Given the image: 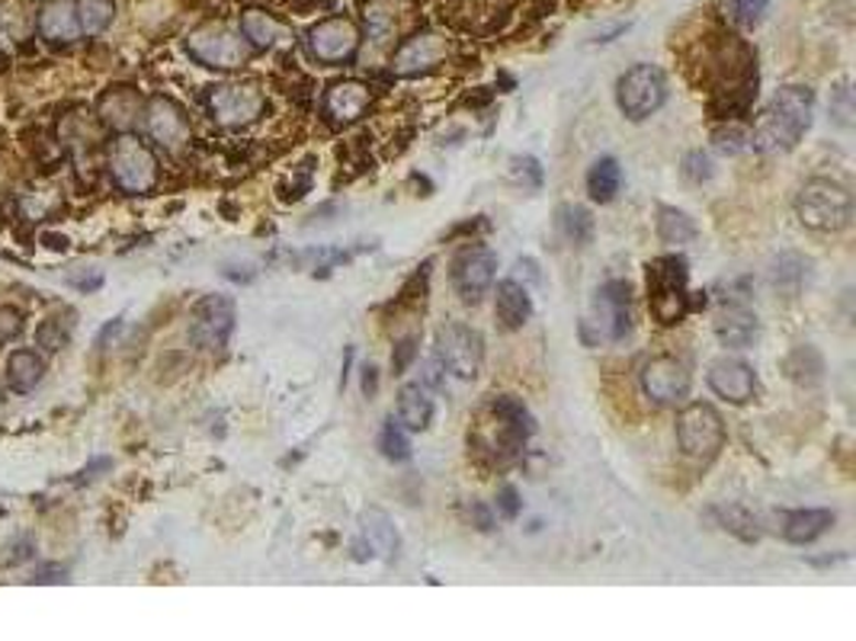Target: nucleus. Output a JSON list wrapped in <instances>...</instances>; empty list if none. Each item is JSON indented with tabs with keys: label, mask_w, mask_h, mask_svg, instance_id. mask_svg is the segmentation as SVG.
Segmentation results:
<instances>
[{
	"label": "nucleus",
	"mask_w": 856,
	"mask_h": 641,
	"mask_svg": "<svg viewBox=\"0 0 856 641\" xmlns=\"http://www.w3.org/2000/svg\"><path fill=\"white\" fill-rule=\"evenodd\" d=\"M812 112H815V94L809 87H799V84L783 87L754 126V148L763 154L792 151L809 132Z\"/></svg>",
	"instance_id": "f257e3e1"
},
{
	"label": "nucleus",
	"mask_w": 856,
	"mask_h": 641,
	"mask_svg": "<svg viewBox=\"0 0 856 641\" xmlns=\"http://www.w3.org/2000/svg\"><path fill=\"white\" fill-rule=\"evenodd\" d=\"M644 280H648V305L651 315L661 324H678L686 315V302H690V270L686 260L680 253H664L658 260H651L644 267Z\"/></svg>",
	"instance_id": "f03ea898"
},
{
	"label": "nucleus",
	"mask_w": 856,
	"mask_h": 641,
	"mask_svg": "<svg viewBox=\"0 0 856 641\" xmlns=\"http://www.w3.org/2000/svg\"><path fill=\"white\" fill-rule=\"evenodd\" d=\"M799 218L815 231H841L854 218V196L831 180H812L799 193Z\"/></svg>",
	"instance_id": "7ed1b4c3"
},
{
	"label": "nucleus",
	"mask_w": 856,
	"mask_h": 641,
	"mask_svg": "<svg viewBox=\"0 0 856 641\" xmlns=\"http://www.w3.org/2000/svg\"><path fill=\"white\" fill-rule=\"evenodd\" d=\"M109 174L122 193L142 196V193H151L158 183V161L148 144L122 132L109 148Z\"/></svg>",
	"instance_id": "20e7f679"
},
{
	"label": "nucleus",
	"mask_w": 856,
	"mask_h": 641,
	"mask_svg": "<svg viewBox=\"0 0 856 641\" xmlns=\"http://www.w3.org/2000/svg\"><path fill=\"white\" fill-rule=\"evenodd\" d=\"M186 48L196 62H203L206 68H218V72H231L241 68L250 58V45L241 39L238 30L225 26V23H209L199 26L196 33H189Z\"/></svg>",
	"instance_id": "39448f33"
},
{
	"label": "nucleus",
	"mask_w": 856,
	"mask_h": 641,
	"mask_svg": "<svg viewBox=\"0 0 856 641\" xmlns=\"http://www.w3.org/2000/svg\"><path fill=\"white\" fill-rule=\"evenodd\" d=\"M678 443L680 449L693 459H713L718 456L722 443H725V424L718 417L713 404H690L683 408L678 417Z\"/></svg>",
	"instance_id": "423d86ee"
},
{
	"label": "nucleus",
	"mask_w": 856,
	"mask_h": 641,
	"mask_svg": "<svg viewBox=\"0 0 856 641\" xmlns=\"http://www.w3.org/2000/svg\"><path fill=\"white\" fill-rule=\"evenodd\" d=\"M664 97H668V84H664V74L658 72L654 65L629 68L619 77V87H616L619 109L632 122H642L651 112H658V109L664 107Z\"/></svg>",
	"instance_id": "0eeeda50"
},
{
	"label": "nucleus",
	"mask_w": 856,
	"mask_h": 641,
	"mask_svg": "<svg viewBox=\"0 0 856 641\" xmlns=\"http://www.w3.org/2000/svg\"><path fill=\"white\" fill-rule=\"evenodd\" d=\"M436 350L443 366L456 376V379H475L481 372V359H485V347H481V334L472 330L468 324L449 320L436 330Z\"/></svg>",
	"instance_id": "6e6552de"
},
{
	"label": "nucleus",
	"mask_w": 856,
	"mask_h": 641,
	"mask_svg": "<svg viewBox=\"0 0 856 641\" xmlns=\"http://www.w3.org/2000/svg\"><path fill=\"white\" fill-rule=\"evenodd\" d=\"M209 109L215 122L228 129H241L260 119V112L267 109V97L257 84H221L209 94Z\"/></svg>",
	"instance_id": "1a4fd4ad"
},
{
	"label": "nucleus",
	"mask_w": 856,
	"mask_h": 641,
	"mask_svg": "<svg viewBox=\"0 0 856 641\" xmlns=\"http://www.w3.org/2000/svg\"><path fill=\"white\" fill-rule=\"evenodd\" d=\"M235 330V302L225 295H209L193 312V340L206 350H221Z\"/></svg>",
	"instance_id": "9d476101"
},
{
	"label": "nucleus",
	"mask_w": 856,
	"mask_h": 641,
	"mask_svg": "<svg viewBox=\"0 0 856 641\" xmlns=\"http://www.w3.org/2000/svg\"><path fill=\"white\" fill-rule=\"evenodd\" d=\"M308 45L312 55L324 62V65H344L357 55L359 33L350 20H324L312 33H308Z\"/></svg>",
	"instance_id": "9b49d317"
},
{
	"label": "nucleus",
	"mask_w": 856,
	"mask_h": 641,
	"mask_svg": "<svg viewBox=\"0 0 856 641\" xmlns=\"http://www.w3.org/2000/svg\"><path fill=\"white\" fill-rule=\"evenodd\" d=\"M597 327L607 340H626L632 330V289L622 280H609L597 292Z\"/></svg>",
	"instance_id": "f8f14e48"
},
{
	"label": "nucleus",
	"mask_w": 856,
	"mask_h": 641,
	"mask_svg": "<svg viewBox=\"0 0 856 641\" xmlns=\"http://www.w3.org/2000/svg\"><path fill=\"white\" fill-rule=\"evenodd\" d=\"M642 385L658 404H678L690 394V372L680 359L654 357L651 362H644Z\"/></svg>",
	"instance_id": "ddd939ff"
},
{
	"label": "nucleus",
	"mask_w": 856,
	"mask_h": 641,
	"mask_svg": "<svg viewBox=\"0 0 856 641\" xmlns=\"http://www.w3.org/2000/svg\"><path fill=\"white\" fill-rule=\"evenodd\" d=\"M498 273V257L488 248L463 250L453 263V285L459 289L463 298H478L485 295Z\"/></svg>",
	"instance_id": "4468645a"
},
{
	"label": "nucleus",
	"mask_w": 856,
	"mask_h": 641,
	"mask_svg": "<svg viewBox=\"0 0 856 641\" xmlns=\"http://www.w3.org/2000/svg\"><path fill=\"white\" fill-rule=\"evenodd\" d=\"M709 389L732 404H745L757 392V376L748 362L735 357L715 359L709 366Z\"/></svg>",
	"instance_id": "2eb2a0df"
},
{
	"label": "nucleus",
	"mask_w": 856,
	"mask_h": 641,
	"mask_svg": "<svg viewBox=\"0 0 856 641\" xmlns=\"http://www.w3.org/2000/svg\"><path fill=\"white\" fill-rule=\"evenodd\" d=\"M144 116H148V119H144V122H148V132H151V139L158 144L177 151V148L189 142V122H186L183 109H180L174 100L154 97V100L148 104V112H144Z\"/></svg>",
	"instance_id": "dca6fc26"
},
{
	"label": "nucleus",
	"mask_w": 856,
	"mask_h": 641,
	"mask_svg": "<svg viewBox=\"0 0 856 641\" xmlns=\"http://www.w3.org/2000/svg\"><path fill=\"white\" fill-rule=\"evenodd\" d=\"M446 55H449V42L443 36H436V33H424V36L411 39V42H404L398 48V55L392 58V68L401 77H414V74L436 68Z\"/></svg>",
	"instance_id": "f3484780"
},
{
	"label": "nucleus",
	"mask_w": 856,
	"mask_h": 641,
	"mask_svg": "<svg viewBox=\"0 0 856 641\" xmlns=\"http://www.w3.org/2000/svg\"><path fill=\"white\" fill-rule=\"evenodd\" d=\"M39 33L45 42L65 45L80 36V20H77V3L74 0H48L39 10Z\"/></svg>",
	"instance_id": "a211bd4d"
},
{
	"label": "nucleus",
	"mask_w": 856,
	"mask_h": 641,
	"mask_svg": "<svg viewBox=\"0 0 856 641\" xmlns=\"http://www.w3.org/2000/svg\"><path fill=\"white\" fill-rule=\"evenodd\" d=\"M495 312H498L500 324L507 330H520L530 315H533V298H530V289L520 283V280H503L498 283V302H495Z\"/></svg>",
	"instance_id": "6ab92c4d"
},
{
	"label": "nucleus",
	"mask_w": 856,
	"mask_h": 641,
	"mask_svg": "<svg viewBox=\"0 0 856 641\" xmlns=\"http://www.w3.org/2000/svg\"><path fill=\"white\" fill-rule=\"evenodd\" d=\"M142 116V97L129 87H116L100 100V122H107L116 132H129Z\"/></svg>",
	"instance_id": "aec40b11"
},
{
	"label": "nucleus",
	"mask_w": 856,
	"mask_h": 641,
	"mask_svg": "<svg viewBox=\"0 0 856 641\" xmlns=\"http://www.w3.org/2000/svg\"><path fill=\"white\" fill-rule=\"evenodd\" d=\"M715 334L725 347H735V350H745L757 340V315L741 308V305H732L725 308L718 318H715Z\"/></svg>",
	"instance_id": "412c9836"
},
{
	"label": "nucleus",
	"mask_w": 856,
	"mask_h": 641,
	"mask_svg": "<svg viewBox=\"0 0 856 641\" xmlns=\"http://www.w3.org/2000/svg\"><path fill=\"white\" fill-rule=\"evenodd\" d=\"M327 112L337 119V122H354L359 119L366 107H369V87L359 84V80H340L327 90Z\"/></svg>",
	"instance_id": "4be33fe9"
},
{
	"label": "nucleus",
	"mask_w": 856,
	"mask_h": 641,
	"mask_svg": "<svg viewBox=\"0 0 856 641\" xmlns=\"http://www.w3.org/2000/svg\"><path fill=\"white\" fill-rule=\"evenodd\" d=\"M362 539H366L369 552H376L386 562H392L394 555H398V545H401L392 517L382 513V510H366L362 513Z\"/></svg>",
	"instance_id": "5701e85b"
},
{
	"label": "nucleus",
	"mask_w": 856,
	"mask_h": 641,
	"mask_svg": "<svg viewBox=\"0 0 856 641\" xmlns=\"http://www.w3.org/2000/svg\"><path fill=\"white\" fill-rule=\"evenodd\" d=\"M834 526V513L831 510H795L785 517L783 535L795 545H809L819 535H824Z\"/></svg>",
	"instance_id": "b1692460"
},
{
	"label": "nucleus",
	"mask_w": 856,
	"mask_h": 641,
	"mask_svg": "<svg viewBox=\"0 0 856 641\" xmlns=\"http://www.w3.org/2000/svg\"><path fill=\"white\" fill-rule=\"evenodd\" d=\"M398 421L408 430H427L433 421V398L424 385H404L398 394Z\"/></svg>",
	"instance_id": "393cba45"
},
{
	"label": "nucleus",
	"mask_w": 856,
	"mask_h": 641,
	"mask_svg": "<svg viewBox=\"0 0 856 641\" xmlns=\"http://www.w3.org/2000/svg\"><path fill=\"white\" fill-rule=\"evenodd\" d=\"M42 376H45V362L33 350H17L13 357L7 359V382H10L13 392H33L42 382Z\"/></svg>",
	"instance_id": "a878e982"
},
{
	"label": "nucleus",
	"mask_w": 856,
	"mask_h": 641,
	"mask_svg": "<svg viewBox=\"0 0 856 641\" xmlns=\"http://www.w3.org/2000/svg\"><path fill=\"white\" fill-rule=\"evenodd\" d=\"M30 30H33L30 3L26 0H0V39L23 42V39H30Z\"/></svg>",
	"instance_id": "bb28decb"
},
{
	"label": "nucleus",
	"mask_w": 856,
	"mask_h": 641,
	"mask_svg": "<svg viewBox=\"0 0 856 641\" xmlns=\"http://www.w3.org/2000/svg\"><path fill=\"white\" fill-rule=\"evenodd\" d=\"M619 183H622V171H619V161L616 157H600L594 161L590 174H587V189L597 203H609L616 193H619Z\"/></svg>",
	"instance_id": "cd10ccee"
},
{
	"label": "nucleus",
	"mask_w": 856,
	"mask_h": 641,
	"mask_svg": "<svg viewBox=\"0 0 856 641\" xmlns=\"http://www.w3.org/2000/svg\"><path fill=\"white\" fill-rule=\"evenodd\" d=\"M241 33H245V39H250L257 48H267V45H273V42H280V39L285 36V26L277 17H270V13H263V10H248L245 20H241Z\"/></svg>",
	"instance_id": "c85d7f7f"
},
{
	"label": "nucleus",
	"mask_w": 856,
	"mask_h": 641,
	"mask_svg": "<svg viewBox=\"0 0 856 641\" xmlns=\"http://www.w3.org/2000/svg\"><path fill=\"white\" fill-rule=\"evenodd\" d=\"M555 225H559V231L574 241V245H584V241H590V235H594V215L587 213L584 206H562L559 213H555Z\"/></svg>",
	"instance_id": "c756f323"
},
{
	"label": "nucleus",
	"mask_w": 856,
	"mask_h": 641,
	"mask_svg": "<svg viewBox=\"0 0 856 641\" xmlns=\"http://www.w3.org/2000/svg\"><path fill=\"white\" fill-rule=\"evenodd\" d=\"M658 238L664 245H686V241L696 238V225H693L690 215L680 213V209H661L658 213Z\"/></svg>",
	"instance_id": "7c9ffc66"
},
{
	"label": "nucleus",
	"mask_w": 856,
	"mask_h": 641,
	"mask_svg": "<svg viewBox=\"0 0 856 641\" xmlns=\"http://www.w3.org/2000/svg\"><path fill=\"white\" fill-rule=\"evenodd\" d=\"M72 312L68 308H58L55 315H48V318L42 320V327L36 330V340L42 350H62L65 344H68V337H72Z\"/></svg>",
	"instance_id": "2f4dec72"
},
{
	"label": "nucleus",
	"mask_w": 856,
	"mask_h": 641,
	"mask_svg": "<svg viewBox=\"0 0 856 641\" xmlns=\"http://www.w3.org/2000/svg\"><path fill=\"white\" fill-rule=\"evenodd\" d=\"M77 3V20H80V33H90V36H100L112 23V0H74Z\"/></svg>",
	"instance_id": "473e14b6"
},
{
	"label": "nucleus",
	"mask_w": 856,
	"mask_h": 641,
	"mask_svg": "<svg viewBox=\"0 0 856 641\" xmlns=\"http://www.w3.org/2000/svg\"><path fill=\"white\" fill-rule=\"evenodd\" d=\"M805 273H809V260H802L799 253H783L773 270V285L783 292H799L805 283Z\"/></svg>",
	"instance_id": "72a5a7b5"
},
{
	"label": "nucleus",
	"mask_w": 856,
	"mask_h": 641,
	"mask_svg": "<svg viewBox=\"0 0 856 641\" xmlns=\"http://www.w3.org/2000/svg\"><path fill=\"white\" fill-rule=\"evenodd\" d=\"M379 449H382V456H386V459H392V463H404V459L411 456V443H408L404 430L398 427L394 421H386V424H382V433H379Z\"/></svg>",
	"instance_id": "f704fd0d"
},
{
	"label": "nucleus",
	"mask_w": 856,
	"mask_h": 641,
	"mask_svg": "<svg viewBox=\"0 0 856 641\" xmlns=\"http://www.w3.org/2000/svg\"><path fill=\"white\" fill-rule=\"evenodd\" d=\"M732 7H735V17L741 26H757L770 7V0H732Z\"/></svg>",
	"instance_id": "c9c22d12"
},
{
	"label": "nucleus",
	"mask_w": 856,
	"mask_h": 641,
	"mask_svg": "<svg viewBox=\"0 0 856 641\" xmlns=\"http://www.w3.org/2000/svg\"><path fill=\"white\" fill-rule=\"evenodd\" d=\"M683 174H686V180H693V183H703V180L713 177V161H709L703 151H693V154L683 157Z\"/></svg>",
	"instance_id": "e433bc0d"
},
{
	"label": "nucleus",
	"mask_w": 856,
	"mask_h": 641,
	"mask_svg": "<svg viewBox=\"0 0 856 641\" xmlns=\"http://www.w3.org/2000/svg\"><path fill=\"white\" fill-rule=\"evenodd\" d=\"M834 97H837V100L831 104V116H834L841 126H850V122H854V119H850V116H854V104H850V90H847V84H841V90H837Z\"/></svg>",
	"instance_id": "4c0bfd02"
},
{
	"label": "nucleus",
	"mask_w": 856,
	"mask_h": 641,
	"mask_svg": "<svg viewBox=\"0 0 856 641\" xmlns=\"http://www.w3.org/2000/svg\"><path fill=\"white\" fill-rule=\"evenodd\" d=\"M498 510L503 520H517V517H520V495H517V488H510V485H503V488H500Z\"/></svg>",
	"instance_id": "58836bf2"
},
{
	"label": "nucleus",
	"mask_w": 856,
	"mask_h": 641,
	"mask_svg": "<svg viewBox=\"0 0 856 641\" xmlns=\"http://www.w3.org/2000/svg\"><path fill=\"white\" fill-rule=\"evenodd\" d=\"M23 330V315L13 308H0V344L13 340Z\"/></svg>",
	"instance_id": "ea45409f"
},
{
	"label": "nucleus",
	"mask_w": 856,
	"mask_h": 641,
	"mask_svg": "<svg viewBox=\"0 0 856 641\" xmlns=\"http://www.w3.org/2000/svg\"><path fill=\"white\" fill-rule=\"evenodd\" d=\"M414 354H418V340H414V337H408L404 344H398V354L392 357L394 372H404V369H408V362L414 359Z\"/></svg>",
	"instance_id": "a19ab883"
},
{
	"label": "nucleus",
	"mask_w": 856,
	"mask_h": 641,
	"mask_svg": "<svg viewBox=\"0 0 856 641\" xmlns=\"http://www.w3.org/2000/svg\"><path fill=\"white\" fill-rule=\"evenodd\" d=\"M715 139H718V148H722V151H732V154H735V151L741 148V132H738V129H732V132H718Z\"/></svg>",
	"instance_id": "79ce46f5"
},
{
	"label": "nucleus",
	"mask_w": 856,
	"mask_h": 641,
	"mask_svg": "<svg viewBox=\"0 0 856 641\" xmlns=\"http://www.w3.org/2000/svg\"><path fill=\"white\" fill-rule=\"evenodd\" d=\"M376 389H379V376H376V366H366V369H362V392L372 398V394H376Z\"/></svg>",
	"instance_id": "37998d69"
},
{
	"label": "nucleus",
	"mask_w": 856,
	"mask_h": 641,
	"mask_svg": "<svg viewBox=\"0 0 856 641\" xmlns=\"http://www.w3.org/2000/svg\"><path fill=\"white\" fill-rule=\"evenodd\" d=\"M809 357H812V347H809ZM812 359H815V372H812V376L819 379V376H821V357H819V354H815V357H812ZM802 369H805V366H802ZM802 369H789V376H792V379H802Z\"/></svg>",
	"instance_id": "c03bdc74"
}]
</instances>
